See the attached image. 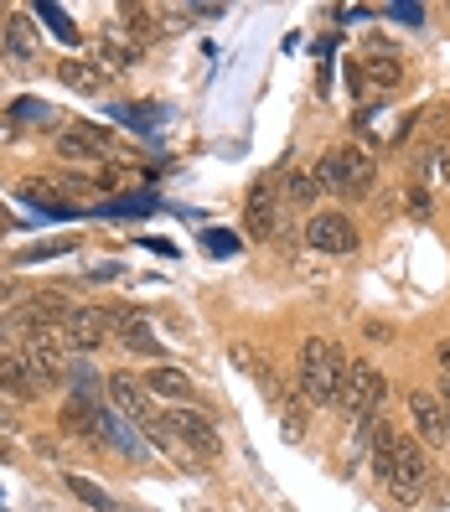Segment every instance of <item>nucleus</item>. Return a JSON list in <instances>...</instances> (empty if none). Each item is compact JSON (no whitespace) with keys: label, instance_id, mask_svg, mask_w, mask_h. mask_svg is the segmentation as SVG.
<instances>
[{"label":"nucleus","instance_id":"nucleus-24","mask_svg":"<svg viewBox=\"0 0 450 512\" xmlns=\"http://www.w3.org/2000/svg\"><path fill=\"white\" fill-rule=\"evenodd\" d=\"M16 119H37V125H47V119H52V104H42V99H21V104H16Z\"/></svg>","mask_w":450,"mask_h":512},{"label":"nucleus","instance_id":"nucleus-18","mask_svg":"<svg viewBox=\"0 0 450 512\" xmlns=\"http://www.w3.org/2000/svg\"><path fill=\"white\" fill-rule=\"evenodd\" d=\"M363 78H373L378 88H399L404 83V68H399L394 52H373L368 63H363Z\"/></svg>","mask_w":450,"mask_h":512},{"label":"nucleus","instance_id":"nucleus-21","mask_svg":"<svg viewBox=\"0 0 450 512\" xmlns=\"http://www.w3.org/2000/svg\"><path fill=\"white\" fill-rule=\"evenodd\" d=\"M275 409H280V425H285V435H290V440H300V435H306V409H300L290 394H285Z\"/></svg>","mask_w":450,"mask_h":512},{"label":"nucleus","instance_id":"nucleus-4","mask_svg":"<svg viewBox=\"0 0 450 512\" xmlns=\"http://www.w3.org/2000/svg\"><path fill=\"white\" fill-rule=\"evenodd\" d=\"M383 394H388V383H383L378 368H368V363H347V373H342V394H337V404H342L347 414L368 419V414L383 404Z\"/></svg>","mask_w":450,"mask_h":512},{"label":"nucleus","instance_id":"nucleus-29","mask_svg":"<svg viewBox=\"0 0 450 512\" xmlns=\"http://www.w3.org/2000/svg\"><path fill=\"white\" fill-rule=\"evenodd\" d=\"M0 456H6V440H0Z\"/></svg>","mask_w":450,"mask_h":512},{"label":"nucleus","instance_id":"nucleus-5","mask_svg":"<svg viewBox=\"0 0 450 512\" xmlns=\"http://www.w3.org/2000/svg\"><path fill=\"white\" fill-rule=\"evenodd\" d=\"M104 326H109V337H119V347H130L140 357H161V337L145 326V316L135 306H99Z\"/></svg>","mask_w":450,"mask_h":512},{"label":"nucleus","instance_id":"nucleus-2","mask_svg":"<svg viewBox=\"0 0 450 512\" xmlns=\"http://www.w3.org/2000/svg\"><path fill=\"white\" fill-rule=\"evenodd\" d=\"M311 176H316V187L337 192V197H368L378 171H373V156H368V150L342 145V150H332V156H321V161L311 166Z\"/></svg>","mask_w":450,"mask_h":512},{"label":"nucleus","instance_id":"nucleus-20","mask_svg":"<svg viewBox=\"0 0 450 512\" xmlns=\"http://www.w3.org/2000/svg\"><path fill=\"white\" fill-rule=\"evenodd\" d=\"M78 244L73 238H52V244H37V249H21L16 254V264H37V259H63V254H73Z\"/></svg>","mask_w":450,"mask_h":512},{"label":"nucleus","instance_id":"nucleus-10","mask_svg":"<svg viewBox=\"0 0 450 512\" xmlns=\"http://www.w3.org/2000/svg\"><path fill=\"white\" fill-rule=\"evenodd\" d=\"M409 419H414V435L425 445H450V414H445L440 394L414 388V394H409Z\"/></svg>","mask_w":450,"mask_h":512},{"label":"nucleus","instance_id":"nucleus-19","mask_svg":"<svg viewBox=\"0 0 450 512\" xmlns=\"http://www.w3.org/2000/svg\"><path fill=\"white\" fill-rule=\"evenodd\" d=\"M68 492L78 497V502H88V507H94V512H119V502L104 492V487H94V481H88V476H68Z\"/></svg>","mask_w":450,"mask_h":512},{"label":"nucleus","instance_id":"nucleus-28","mask_svg":"<svg viewBox=\"0 0 450 512\" xmlns=\"http://www.w3.org/2000/svg\"><path fill=\"white\" fill-rule=\"evenodd\" d=\"M11 228V213H6V207H0V233H6Z\"/></svg>","mask_w":450,"mask_h":512},{"label":"nucleus","instance_id":"nucleus-3","mask_svg":"<svg viewBox=\"0 0 450 512\" xmlns=\"http://www.w3.org/2000/svg\"><path fill=\"white\" fill-rule=\"evenodd\" d=\"M275 228H285V202H280V182L259 176L249 202H244V233L249 238H275Z\"/></svg>","mask_w":450,"mask_h":512},{"label":"nucleus","instance_id":"nucleus-1","mask_svg":"<svg viewBox=\"0 0 450 512\" xmlns=\"http://www.w3.org/2000/svg\"><path fill=\"white\" fill-rule=\"evenodd\" d=\"M342 373H347V352H342L337 342L311 337L306 347H300V399H306L311 409L337 404V394H342Z\"/></svg>","mask_w":450,"mask_h":512},{"label":"nucleus","instance_id":"nucleus-27","mask_svg":"<svg viewBox=\"0 0 450 512\" xmlns=\"http://www.w3.org/2000/svg\"><path fill=\"white\" fill-rule=\"evenodd\" d=\"M440 404H445V414H450V378L440 383Z\"/></svg>","mask_w":450,"mask_h":512},{"label":"nucleus","instance_id":"nucleus-12","mask_svg":"<svg viewBox=\"0 0 450 512\" xmlns=\"http://www.w3.org/2000/svg\"><path fill=\"white\" fill-rule=\"evenodd\" d=\"M104 388H109V399H114L119 414L140 419V425H156V414H150V399H145V383H135L130 373H114V378H104Z\"/></svg>","mask_w":450,"mask_h":512},{"label":"nucleus","instance_id":"nucleus-14","mask_svg":"<svg viewBox=\"0 0 450 512\" xmlns=\"http://www.w3.org/2000/svg\"><path fill=\"white\" fill-rule=\"evenodd\" d=\"M145 394L171 399V404H192V399H197V383H192L182 368H166V363H156V368L145 373Z\"/></svg>","mask_w":450,"mask_h":512},{"label":"nucleus","instance_id":"nucleus-7","mask_svg":"<svg viewBox=\"0 0 450 512\" xmlns=\"http://www.w3.org/2000/svg\"><path fill=\"white\" fill-rule=\"evenodd\" d=\"M306 244L326 259H342V254H357V228L347 213H316L306 223Z\"/></svg>","mask_w":450,"mask_h":512},{"label":"nucleus","instance_id":"nucleus-11","mask_svg":"<svg viewBox=\"0 0 450 512\" xmlns=\"http://www.w3.org/2000/svg\"><path fill=\"white\" fill-rule=\"evenodd\" d=\"M104 337H109V326H104L99 306H73V311H68V321H63V342H68L73 352H99Z\"/></svg>","mask_w":450,"mask_h":512},{"label":"nucleus","instance_id":"nucleus-13","mask_svg":"<svg viewBox=\"0 0 450 512\" xmlns=\"http://www.w3.org/2000/svg\"><path fill=\"white\" fill-rule=\"evenodd\" d=\"M37 63V26L32 16H11L6 21V68H32Z\"/></svg>","mask_w":450,"mask_h":512},{"label":"nucleus","instance_id":"nucleus-25","mask_svg":"<svg viewBox=\"0 0 450 512\" xmlns=\"http://www.w3.org/2000/svg\"><path fill=\"white\" fill-rule=\"evenodd\" d=\"M409 207H414V213H419V218H425V213H430V197H425V187H409Z\"/></svg>","mask_w":450,"mask_h":512},{"label":"nucleus","instance_id":"nucleus-17","mask_svg":"<svg viewBox=\"0 0 450 512\" xmlns=\"http://www.w3.org/2000/svg\"><path fill=\"white\" fill-rule=\"evenodd\" d=\"M57 78H63L68 88H78V94H99V88H104V68H94V63H78V57H68V63H57Z\"/></svg>","mask_w":450,"mask_h":512},{"label":"nucleus","instance_id":"nucleus-9","mask_svg":"<svg viewBox=\"0 0 450 512\" xmlns=\"http://www.w3.org/2000/svg\"><path fill=\"white\" fill-rule=\"evenodd\" d=\"M166 425H171V435H176V440H187L192 450H202L207 461H213L218 450H223V440H218V425H213V419H207V414H197L192 404L171 409V414H166Z\"/></svg>","mask_w":450,"mask_h":512},{"label":"nucleus","instance_id":"nucleus-23","mask_svg":"<svg viewBox=\"0 0 450 512\" xmlns=\"http://www.w3.org/2000/svg\"><path fill=\"white\" fill-rule=\"evenodd\" d=\"M425 176L440 187H450V145H435L430 156H425Z\"/></svg>","mask_w":450,"mask_h":512},{"label":"nucleus","instance_id":"nucleus-16","mask_svg":"<svg viewBox=\"0 0 450 512\" xmlns=\"http://www.w3.org/2000/svg\"><path fill=\"white\" fill-rule=\"evenodd\" d=\"M135 63H140V47L109 26V32L99 37V68H104V73H130Z\"/></svg>","mask_w":450,"mask_h":512},{"label":"nucleus","instance_id":"nucleus-15","mask_svg":"<svg viewBox=\"0 0 450 512\" xmlns=\"http://www.w3.org/2000/svg\"><path fill=\"white\" fill-rule=\"evenodd\" d=\"M0 394L37 399V378L26 373V357H21V352H6V347H0Z\"/></svg>","mask_w":450,"mask_h":512},{"label":"nucleus","instance_id":"nucleus-8","mask_svg":"<svg viewBox=\"0 0 450 512\" xmlns=\"http://www.w3.org/2000/svg\"><path fill=\"white\" fill-rule=\"evenodd\" d=\"M109 150H114V135L99 130V125H88V119L57 130V156L63 161H99V156H109Z\"/></svg>","mask_w":450,"mask_h":512},{"label":"nucleus","instance_id":"nucleus-6","mask_svg":"<svg viewBox=\"0 0 450 512\" xmlns=\"http://www.w3.org/2000/svg\"><path fill=\"white\" fill-rule=\"evenodd\" d=\"M425 481H430V466H425V450H419V440L409 435H394V492L399 502H414L419 492H425Z\"/></svg>","mask_w":450,"mask_h":512},{"label":"nucleus","instance_id":"nucleus-22","mask_svg":"<svg viewBox=\"0 0 450 512\" xmlns=\"http://www.w3.org/2000/svg\"><path fill=\"white\" fill-rule=\"evenodd\" d=\"M316 192H321V187H316V176H311V171H295V176H290V192H285V197H290L295 207H311V202H316Z\"/></svg>","mask_w":450,"mask_h":512},{"label":"nucleus","instance_id":"nucleus-26","mask_svg":"<svg viewBox=\"0 0 450 512\" xmlns=\"http://www.w3.org/2000/svg\"><path fill=\"white\" fill-rule=\"evenodd\" d=\"M440 373H445V378H450V342H445V347H440Z\"/></svg>","mask_w":450,"mask_h":512}]
</instances>
